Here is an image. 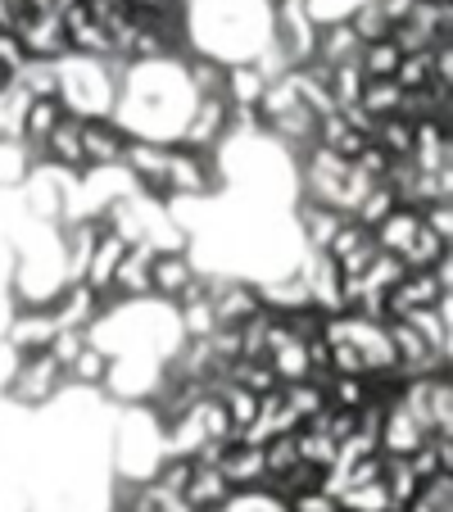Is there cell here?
Segmentation results:
<instances>
[{
  "label": "cell",
  "instance_id": "5",
  "mask_svg": "<svg viewBox=\"0 0 453 512\" xmlns=\"http://www.w3.org/2000/svg\"><path fill=\"white\" fill-rule=\"evenodd\" d=\"M399 59H404L399 46L386 37V41H367V46L358 50L354 64H358V73H363V82H390L395 78V68H399Z\"/></svg>",
  "mask_w": 453,
  "mask_h": 512
},
{
  "label": "cell",
  "instance_id": "3",
  "mask_svg": "<svg viewBox=\"0 0 453 512\" xmlns=\"http://www.w3.org/2000/svg\"><path fill=\"white\" fill-rule=\"evenodd\" d=\"M182 499L191 503L195 512H218V503L232 499V485L222 481L218 467H195V476H191V485L182 490Z\"/></svg>",
  "mask_w": 453,
  "mask_h": 512
},
{
  "label": "cell",
  "instance_id": "14",
  "mask_svg": "<svg viewBox=\"0 0 453 512\" xmlns=\"http://www.w3.org/2000/svg\"><path fill=\"white\" fill-rule=\"evenodd\" d=\"M399 96H404V91H399L395 82H363V96H358V105H363L372 118H395Z\"/></svg>",
  "mask_w": 453,
  "mask_h": 512
},
{
  "label": "cell",
  "instance_id": "12",
  "mask_svg": "<svg viewBox=\"0 0 453 512\" xmlns=\"http://www.w3.org/2000/svg\"><path fill=\"white\" fill-rule=\"evenodd\" d=\"M59 123H64V100H28V109H23V136L28 141H46Z\"/></svg>",
  "mask_w": 453,
  "mask_h": 512
},
{
  "label": "cell",
  "instance_id": "4",
  "mask_svg": "<svg viewBox=\"0 0 453 512\" xmlns=\"http://www.w3.org/2000/svg\"><path fill=\"white\" fill-rule=\"evenodd\" d=\"M46 155L64 168H87L82 164V118L78 114H64V123L46 136Z\"/></svg>",
  "mask_w": 453,
  "mask_h": 512
},
{
  "label": "cell",
  "instance_id": "16",
  "mask_svg": "<svg viewBox=\"0 0 453 512\" xmlns=\"http://www.w3.org/2000/svg\"><path fill=\"white\" fill-rule=\"evenodd\" d=\"M68 372H73L78 381H91V386H96V381H105V377H109V363H105V354H100V349L82 345V354L73 358V363H68Z\"/></svg>",
  "mask_w": 453,
  "mask_h": 512
},
{
  "label": "cell",
  "instance_id": "7",
  "mask_svg": "<svg viewBox=\"0 0 453 512\" xmlns=\"http://www.w3.org/2000/svg\"><path fill=\"white\" fill-rule=\"evenodd\" d=\"M232 123V105L227 100H204L200 105V114H195V123L186 127V150H200L204 141H213V136L222 132V127Z\"/></svg>",
  "mask_w": 453,
  "mask_h": 512
},
{
  "label": "cell",
  "instance_id": "9",
  "mask_svg": "<svg viewBox=\"0 0 453 512\" xmlns=\"http://www.w3.org/2000/svg\"><path fill=\"white\" fill-rule=\"evenodd\" d=\"M186 286H191V263H186L182 254H155V263H150V290H159V295H182Z\"/></svg>",
  "mask_w": 453,
  "mask_h": 512
},
{
  "label": "cell",
  "instance_id": "8",
  "mask_svg": "<svg viewBox=\"0 0 453 512\" xmlns=\"http://www.w3.org/2000/svg\"><path fill=\"white\" fill-rule=\"evenodd\" d=\"M413 141H417L413 123H404V118H376L372 145H381L390 159H413Z\"/></svg>",
  "mask_w": 453,
  "mask_h": 512
},
{
  "label": "cell",
  "instance_id": "18",
  "mask_svg": "<svg viewBox=\"0 0 453 512\" xmlns=\"http://www.w3.org/2000/svg\"><path fill=\"white\" fill-rule=\"evenodd\" d=\"M23 64H28V55H23L19 37H14V32H0V68H5V73L14 78Z\"/></svg>",
  "mask_w": 453,
  "mask_h": 512
},
{
  "label": "cell",
  "instance_id": "10",
  "mask_svg": "<svg viewBox=\"0 0 453 512\" xmlns=\"http://www.w3.org/2000/svg\"><path fill=\"white\" fill-rule=\"evenodd\" d=\"M96 313V290L87 286V281H73V286L64 290V300H59V309H55V322L59 327H68V331H82V322Z\"/></svg>",
  "mask_w": 453,
  "mask_h": 512
},
{
  "label": "cell",
  "instance_id": "15",
  "mask_svg": "<svg viewBox=\"0 0 453 512\" xmlns=\"http://www.w3.org/2000/svg\"><path fill=\"white\" fill-rule=\"evenodd\" d=\"M349 28H354V37L363 41V46H367V41H386L390 37V23H386V14H381V5H376V0H372V5H363V10L349 19Z\"/></svg>",
  "mask_w": 453,
  "mask_h": 512
},
{
  "label": "cell",
  "instance_id": "2",
  "mask_svg": "<svg viewBox=\"0 0 453 512\" xmlns=\"http://www.w3.org/2000/svg\"><path fill=\"white\" fill-rule=\"evenodd\" d=\"M123 145H127V136L114 132L109 123H100V118H87V123H82V164L87 168L118 164V159H123Z\"/></svg>",
  "mask_w": 453,
  "mask_h": 512
},
{
  "label": "cell",
  "instance_id": "11",
  "mask_svg": "<svg viewBox=\"0 0 453 512\" xmlns=\"http://www.w3.org/2000/svg\"><path fill=\"white\" fill-rule=\"evenodd\" d=\"M399 204H395V191H390L386 182H372L363 191V200H358V213H354V223L358 227H367V232H376V227L386 223L390 213H395Z\"/></svg>",
  "mask_w": 453,
  "mask_h": 512
},
{
  "label": "cell",
  "instance_id": "17",
  "mask_svg": "<svg viewBox=\"0 0 453 512\" xmlns=\"http://www.w3.org/2000/svg\"><path fill=\"white\" fill-rule=\"evenodd\" d=\"M191 476H195V463H191V458H173V463L159 472L155 485H159L164 494H173V499H182V490L191 485Z\"/></svg>",
  "mask_w": 453,
  "mask_h": 512
},
{
  "label": "cell",
  "instance_id": "1",
  "mask_svg": "<svg viewBox=\"0 0 453 512\" xmlns=\"http://www.w3.org/2000/svg\"><path fill=\"white\" fill-rule=\"evenodd\" d=\"M23 46V55L28 59H59L68 50V37H64V23H59V14H28L23 19V28L14 32Z\"/></svg>",
  "mask_w": 453,
  "mask_h": 512
},
{
  "label": "cell",
  "instance_id": "6",
  "mask_svg": "<svg viewBox=\"0 0 453 512\" xmlns=\"http://www.w3.org/2000/svg\"><path fill=\"white\" fill-rule=\"evenodd\" d=\"M55 331H59L55 313H32V318H19L10 327V345L23 349V354H41V349H50Z\"/></svg>",
  "mask_w": 453,
  "mask_h": 512
},
{
  "label": "cell",
  "instance_id": "13",
  "mask_svg": "<svg viewBox=\"0 0 453 512\" xmlns=\"http://www.w3.org/2000/svg\"><path fill=\"white\" fill-rule=\"evenodd\" d=\"M340 223H345V213H340V209H309V213H304V232H309L313 250L327 254V245H331V236L340 232Z\"/></svg>",
  "mask_w": 453,
  "mask_h": 512
}]
</instances>
